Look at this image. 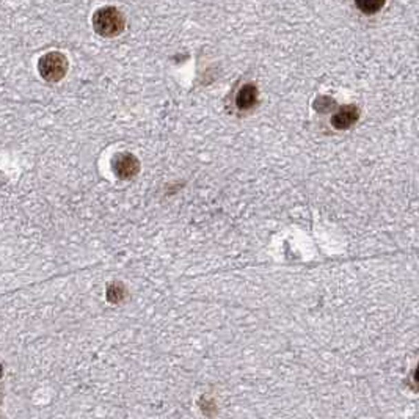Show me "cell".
I'll return each instance as SVG.
<instances>
[{"instance_id": "cell-3", "label": "cell", "mask_w": 419, "mask_h": 419, "mask_svg": "<svg viewBox=\"0 0 419 419\" xmlns=\"http://www.w3.org/2000/svg\"><path fill=\"white\" fill-rule=\"evenodd\" d=\"M112 168L120 179H131L140 172L139 159L129 154V152H120L113 157Z\"/></svg>"}, {"instance_id": "cell-1", "label": "cell", "mask_w": 419, "mask_h": 419, "mask_svg": "<svg viewBox=\"0 0 419 419\" xmlns=\"http://www.w3.org/2000/svg\"><path fill=\"white\" fill-rule=\"evenodd\" d=\"M93 27L98 35L104 38H115L121 35L126 28V19L115 7H104L96 11L93 16Z\"/></svg>"}, {"instance_id": "cell-8", "label": "cell", "mask_w": 419, "mask_h": 419, "mask_svg": "<svg viewBox=\"0 0 419 419\" xmlns=\"http://www.w3.org/2000/svg\"><path fill=\"white\" fill-rule=\"evenodd\" d=\"M0 377H2V366H0Z\"/></svg>"}, {"instance_id": "cell-5", "label": "cell", "mask_w": 419, "mask_h": 419, "mask_svg": "<svg viewBox=\"0 0 419 419\" xmlns=\"http://www.w3.org/2000/svg\"><path fill=\"white\" fill-rule=\"evenodd\" d=\"M258 99V90L253 85H245V87L241 88V92L237 93L236 104L241 110H250L252 107L256 104Z\"/></svg>"}, {"instance_id": "cell-4", "label": "cell", "mask_w": 419, "mask_h": 419, "mask_svg": "<svg viewBox=\"0 0 419 419\" xmlns=\"http://www.w3.org/2000/svg\"><path fill=\"white\" fill-rule=\"evenodd\" d=\"M356 120H358V109L354 105H345L335 113V116L331 118V124L336 129H347Z\"/></svg>"}, {"instance_id": "cell-7", "label": "cell", "mask_w": 419, "mask_h": 419, "mask_svg": "<svg viewBox=\"0 0 419 419\" xmlns=\"http://www.w3.org/2000/svg\"><path fill=\"white\" fill-rule=\"evenodd\" d=\"M124 297H126V291H124L123 285L115 283V285H112L107 289V298H109L110 303H120L123 302Z\"/></svg>"}, {"instance_id": "cell-6", "label": "cell", "mask_w": 419, "mask_h": 419, "mask_svg": "<svg viewBox=\"0 0 419 419\" xmlns=\"http://www.w3.org/2000/svg\"><path fill=\"white\" fill-rule=\"evenodd\" d=\"M356 7H358L366 14H374L378 10H382L385 0H355Z\"/></svg>"}, {"instance_id": "cell-2", "label": "cell", "mask_w": 419, "mask_h": 419, "mask_svg": "<svg viewBox=\"0 0 419 419\" xmlns=\"http://www.w3.org/2000/svg\"><path fill=\"white\" fill-rule=\"evenodd\" d=\"M38 71L44 81L59 82L66 76L68 60L63 54L49 52L38 61Z\"/></svg>"}]
</instances>
